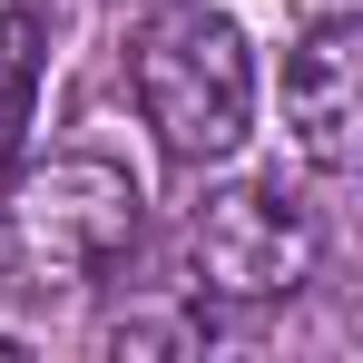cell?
<instances>
[{"label": "cell", "instance_id": "obj_1", "mask_svg": "<svg viewBox=\"0 0 363 363\" xmlns=\"http://www.w3.org/2000/svg\"><path fill=\"white\" fill-rule=\"evenodd\" d=\"M138 177L118 157H50L10 186L0 206V265H10V295H79V285H108L138 245Z\"/></svg>", "mask_w": 363, "mask_h": 363}, {"label": "cell", "instance_id": "obj_2", "mask_svg": "<svg viewBox=\"0 0 363 363\" xmlns=\"http://www.w3.org/2000/svg\"><path fill=\"white\" fill-rule=\"evenodd\" d=\"M138 108L157 128V147L177 167H216L236 157L245 128H255V50L226 10L186 0V10H157L138 30Z\"/></svg>", "mask_w": 363, "mask_h": 363}, {"label": "cell", "instance_id": "obj_3", "mask_svg": "<svg viewBox=\"0 0 363 363\" xmlns=\"http://www.w3.org/2000/svg\"><path fill=\"white\" fill-rule=\"evenodd\" d=\"M314 216H304L285 186H216L196 216H186V265L196 285L226 304H275L314 275Z\"/></svg>", "mask_w": 363, "mask_h": 363}, {"label": "cell", "instance_id": "obj_4", "mask_svg": "<svg viewBox=\"0 0 363 363\" xmlns=\"http://www.w3.org/2000/svg\"><path fill=\"white\" fill-rule=\"evenodd\" d=\"M354 20H324L304 30V50L285 60V128H295L304 167L344 177L354 167V118H363V79H354Z\"/></svg>", "mask_w": 363, "mask_h": 363}, {"label": "cell", "instance_id": "obj_5", "mask_svg": "<svg viewBox=\"0 0 363 363\" xmlns=\"http://www.w3.org/2000/svg\"><path fill=\"white\" fill-rule=\"evenodd\" d=\"M40 69H50L40 10H0V177L20 167V138L40 118Z\"/></svg>", "mask_w": 363, "mask_h": 363}]
</instances>
